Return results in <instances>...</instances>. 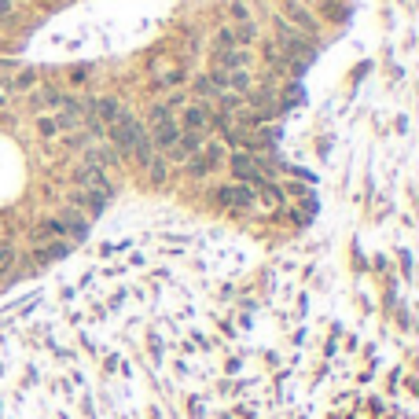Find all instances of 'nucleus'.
Wrapping results in <instances>:
<instances>
[{
    "label": "nucleus",
    "instance_id": "28",
    "mask_svg": "<svg viewBox=\"0 0 419 419\" xmlns=\"http://www.w3.org/2000/svg\"><path fill=\"white\" fill-rule=\"evenodd\" d=\"M0 70H8V66H4V63H0Z\"/></svg>",
    "mask_w": 419,
    "mask_h": 419
},
{
    "label": "nucleus",
    "instance_id": "7",
    "mask_svg": "<svg viewBox=\"0 0 419 419\" xmlns=\"http://www.w3.org/2000/svg\"><path fill=\"white\" fill-rule=\"evenodd\" d=\"M213 198L217 203H225V206H247V203H254V188L250 184H221L217 191H213Z\"/></svg>",
    "mask_w": 419,
    "mask_h": 419
},
{
    "label": "nucleus",
    "instance_id": "17",
    "mask_svg": "<svg viewBox=\"0 0 419 419\" xmlns=\"http://www.w3.org/2000/svg\"><path fill=\"white\" fill-rule=\"evenodd\" d=\"M144 169L151 173V181H154V184H162V181H166V159H162L159 151H154V159H151V162H147Z\"/></svg>",
    "mask_w": 419,
    "mask_h": 419
},
{
    "label": "nucleus",
    "instance_id": "9",
    "mask_svg": "<svg viewBox=\"0 0 419 419\" xmlns=\"http://www.w3.org/2000/svg\"><path fill=\"white\" fill-rule=\"evenodd\" d=\"M210 110L203 107V103H191V107H184V118H181V132H195V137H198V132H203V129H210Z\"/></svg>",
    "mask_w": 419,
    "mask_h": 419
},
{
    "label": "nucleus",
    "instance_id": "21",
    "mask_svg": "<svg viewBox=\"0 0 419 419\" xmlns=\"http://www.w3.org/2000/svg\"><path fill=\"white\" fill-rule=\"evenodd\" d=\"M217 92H221V88L210 81V74H203V78L195 81V96H217Z\"/></svg>",
    "mask_w": 419,
    "mask_h": 419
},
{
    "label": "nucleus",
    "instance_id": "24",
    "mask_svg": "<svg viewBox=\"0 0 419 419\" xmlns=\"http://www.w3.org/2000/svg\"><path fill=\"white\" fill-rule=\"evenodd\" d=\"M33 81H37V70H22L18 81H15V88H33Z\"/></svg>",
    "mask_w": 419,
    "mask_h": 419
},
{
    "label": "nucleus",
    "instance_id": "26",
    "mask_svg": "<svg viewBox=\"0 0 419 419\" xmlns=\"http://www.w3.org/2000/svg\"><path fill=\"white\" fill-rule=\"evenodd\" d=\"M4 15H11V0H0V18Z\"/></svg>",
    "mask_w": 419,
    "mask_h": 419
},
{
    "label": "nucleus",
    "instance_id": "14",
    "mask_svg": "<svg viewBox=\"0 0 419 419\" xmlns=\"http://www.w3.org/2000/svg\"><path fill=\"white\" fill-rule=\"evenodd\" d=\"M59 221L66 225V232H70L74 239H85V235H88V217H85V213H78L74 206H66V210L59 213Z\"/></svg>",
    "mask_w": 419,
    "mask_h": 419
},
{
    "label": "nucleus",
    "instance_id": "22",
    "mask_svg": "<svg viewBox=\"0 0 419 419\" xmlns=\"http://www.w3.org/2000/svg\"><path fill=\"white\" fill-rule=\"evenodd\" d=\"M88 78H92V66H70V74H66L70 85H85Z\"/></svg>",
    "mask_w": 419,
    "mask_h": 419
},
{
    "label": "nucleus",
    "instance_id": "11",
    "mask_svg": "<svg viewBox=\"0 0 419 419\" xmlns=\"http://www.w3.org/2000/svg\"><path fill=\"white\" fill-rule=\"evenodd\" d=\"M283 15L298 26V33H302V30H305V33H313V30H317V18L309 15V11L298 4V0H283Z\"/></svg>",
    "mask_w": 419,
    "mask_h": 419
},
{
    "label": "nucleus",
    "instance_id": "20",
    "mask_svg": "<svg viewBox=\"0 0 419 419\" xmlns=\"http://www.w3.org/2000/svg\"><path fill=\"white\" fill-rule=\"evenodd\" d=\"M213 44H217V52H225V48H239V44H235V37H232V26H225V30H217Z\"/></svg>",
    "mask_w": 419,
    "mask_h": 419
},
{
    "label": "nucleus",
    "instance_id": "12",
    "mask_svg": "<svg viewBox=\"0 0 419 419\" xmlns=\"http://www.w3.org/2000/svg\"><path fill=\"white\" fill-rule=\"evenodd\" d=\"M247 52H243V48H225V52H217L213 55V66H217V70H247Z\"/></svg>",
    "mask_w": 419,
    "mask_h": 419
},
{
    "label": "nucleus",
    "instance_id": "2",
    "mask_svg": "<svg viewBox=\"0 0 419 419\" xmlns=\"http://www.w3.org/2000/svg\"><path fill=\"white\" fill-rule=\"evenodd\" d=\"M228 166H232V173H235V181H239V184H250L254 191H258L261 184H269V181L261 176V166H258V159H254L250 151H235L232 159H228Z\"/></svg>",
    "mask_w": 419,
    "mask_h": 419
},
{
    "label": "nucleus",
    "instance_id": "8",
    "mask_svg": "<svg viewBox=\"0 0 419 419\" xmlns=\"http://www.w3.org/2000/svg\"><path fill=\"white\" fill-rule=\"evenodd\" d=\"M151 78H154V85L173 88V85H181V81H184V66L166 63V59H154V63H151Z\"/></svg>",
    "mask_w": 419,
    "mask_h": 419
},
{
    "label": "nucleus",
    "instance_id": "10",
    "mask_svg": "<svg viewBox=\"0 0 419 419\" xmlns=\"http://www.w3.org/2000/svg\"><path fill=\"white\" fill-rule=\"evenodd\" d=\"M66 254H70V243L66 239H48V243H41V247L33 250V261L37 265H52V261H59Z\"/></svg>",
    "mask_w": 419,
    "mask_h": 419
},
{
    "label": "nucleus",
    "instance_id": "5",
    "mask_svg": "<svg viewBox=\"0 0 419 419\" xmlns=\"http://www.w3.org/2000/svg\"><path fill=\"white\" fill-rule=\"evenodd\" d=\"M85 110H88L92 118H100L103 125H115V122H122V118L129 115V110L122 107V100H115V96H96Z\"/></svg>",
    "mask_w": 419,
    "mask_h": 419
},
{
    "label": "nucleus",
    "instance_id": "1",
    "mask_svg": "<svg viewBox=\"0 0 419 419\" xmlns=\"http://www.w3.org/2000/svg\"><path fill=\"white\" fill-rule=\"evenodd\" d=\"M144 129H147V137H151L154 147H166V144L176 137V132H181V129L173 125V110H169V107H154Z\"/></svg>",
    "mask_w": 419,
    "mask_h": 419
},
{
    "label": "nucleus",
    "instance_id": "18",
    "mask_svg": "<svg viewBox=\"0 0 419 419\" xmlns=\"http://www.w3.org/2000/svg\"><path fill=\"white\" fill-rule=\"evenodd\" d=\"M59 103H63V96L52 92V88H44V92L33 96V107H37V110H41V107H59Z\"/></svg>",
    "mask_w": 419,
    "mask_h": 419
},
{
    "label": "nucleus",
    "instance_id": "16",
    "mask_svg": "<svg viewBox=\"0 0 419 419\" xmlns=\"http://www.w3.org/2000/svg\"><path fill=\"white\" fill-rule=\"evenodd\" d=\"M254 195H261V203H265V206H272V210L283 203V188H276V184H261Z\"/></svg>",
    "mask_w": 419,
    "mask_h": 419
},
{
    "label": "nucleus",
    "instance_id": "15",
    "mask_svg": "<svg viewBox=\"0 0 419 419\" xmlns=\"http://www.w3.org/2000/svg\"><path fill=\"white\" fill-rule=\"evenodd\" d=\"M232 37H235L239 48H247V44H254V41H258V30L250 26V22H239V26H232Z\"/></svg>",
    "mask_w": 419,
    "mask_h": 419
},
{
    "label": "nucleus",
    "instance_id": "23",
    "mask_svg": "<svg viewBox=\"0 0 419 419\" xmlns=\"http://www.w3.org/2000/svg\"><path fill=\"white\" fill-rule=\"evenodd\" d=\"M37 132H41V137H55V132H59L55 118H52V115H41V118H37Z\"/></svg>",
    "mask_w": 419,
    "mask_h": 419
},
{
    "label": "nucleus",
    "instance_id": "4",
    "mask_svg": "<svg viewBox=\"0 0 419 419\" xmlns=\"http://www.w3.org/2000/svg\"><path fill=\"white\" fill-rule=\"evenodd\" d=\"M144 122L137 118V115H125L122 122H115V125H110V137H115V147L122 151V154H129L132 151V144H137L140 137H144Z\"/></svg>",
    "mask_w": 419,
    "mask_h": 419
},
{
    "label": "nucleus",
    "instance_id": "27",
    "mask_svg": "<svg viewBox=\"0 0 419 419\" xmlns=\"http://www.w3.org/2000/svg\"><path fill=\"white\" fill-rule=\"evenodd\" d=\"M8 107V88H0V110Z\"/></svg>",
    "mask_w": 419,
    "mask_h": 419
},
{
    "label": "nucleus",
    "instance_id": "3",
    "mask_svg": "<svg viewBox=\"0 0 419 419\" xmlns=\"http://www.w3.org/2000/svg\"><path fill=\"white\" fill-rule=\"evenodd\" d=\"M198 151H203V140H198L195 132H176V137L162 147V159L166 162H188Z\"/></svg>",
    "mask_w": 419,
    "mask_h": 419
},
{
    "label": "nucleus",
    "instance_id": "13",
    "mask_svg": "<svg viewBox=\"0 0 419 419\" xmlns=\"http://www.w3.org/2000/svg\"><path fill=\"white\" fill-rule=\"evenodd\" d=\"M33 239H37V243H48V239H66V225H63L59 217H44V221H37Z\"/></svg>",
    "mask_w": 419,
    "mask_h": 419
},
{
    "label": "nucleus",
    "instance_id": "25",
    "mask_svg": "<svg viewBox=\"0 0 419 419\" xmlns=\"http://www.w3.org/2000/svg\"><path fill=\"white\" fill-rule=\"evenodd\" d=\"M232 15H235L239 22H247V18H250V11H247V4H239V0H235V4H232Z\"/></svg>",
    "mask_w": 419,
    "mask_h": 419
},
{
    "label": "nucleus",
    "instance_id": "19",
    "mask_svg": "<svg viewBox=\"0 0 419 419\" xmlns=\"http://www.w3.org/2000/svg\"><path fill=\"white\" fill-rule=\"evenodd\" d=\"M11 265H15V247L8 239H0V272H8Z\"/></svg>",
    "mask_w": 419,
    "mask_h": 419
},
{
    "label": "nucleus",
    "instance_id": "6",
    "mask_svg": "<svg viewBox=\"0 0 419 419\" xmlns=\"http://www.w3.org/2000/svg\"><path fill=\"white\" fill-rule=\"evenodd\" d=\"M103 203H107V195H100L96 188H74L70 191V206L85 217H92V213H103Z\"/></svg>",
    "mask_w": 419,
    "mask_h": 419
}]
</instances>
